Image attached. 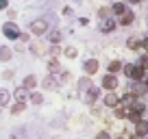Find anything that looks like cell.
<instances>
[{
	"mask_svg": "<svg viewBox=\"0 0 148 139\" xmlns=\"http://www.w3.org/2000/svg\"><path fill=\"white\" fill-rule=\"evenodd\" d=\"M46 28H48L46 20H35V22L31 24V31H33V35H44V33H46Z\"/></svg>",
	"mask_w": 148,
	"mask_h": 139,
	"instance_id": "1",
	"label": "cell"
},
{
	"mask_svg": "<svg viewBox=\"0 0 148 139\" xmlns=\"http://www.w3.org/2000/svg\"><path fill=\"white\" fill-rule=\"evenodd\" d=\"M126 74L131 76V78H144V70L142 65H126Z\"/></svg>",
	"mask_w": 148,
	"mask_h": 139,
	"instance_id": "2",
	"label": "cell"
},
{
	"mask_svg": "<svg viewBox=\"0 0 148 139\" xmlns=\"http://www.w3.org/2000/svg\"><path fill=\"white\" fill-rule=\"evenodd\" d=\"M2 33H5L9 39H15V37H20V31H18V26L15 24H5V28H2Z\"/></svg>",
	"mask_w": 148,
	"mask_h": 139,
	"instance_id": "3",
	"label": "cell"
},
{
	"mask_svg": "<svg viewBox=\"0 0 148 139\" xmlns=\"http://www.w3.org/2000/svg\"><path fill=\"white\" fill-rule=\"evenodd\" d=\"M96 67H98L96 61H87V63H85V72H87V74H94V72H96Z\"/></svg>",
	"mask_w": 148,
	"mask_h": 139,
	"instance_id": "4",
	"label": "cell"
},
{
	"mask_svg": "<svg viewBox=\"0 0 148 139\" xmlns=\"http://www.w3.org/2000/svg\"><path fill=\"white\" fill-rule=\"evenodd\" d=\"M148 133V122H137V135H146Z\"/></svg>",
	"mask_w": 148,
	"mask_h": 139,
	"instance_id": "5",
	"label": "cell"
},
{
	"mask_svg": "<svg viewBox=\"0 0 148 139\" xmlns=\"http://www.w3.org/2000/svg\"><path fill=\"white\" fill-rule=\"evenodd\" d=\"M102 85H105L107 89H113L116 87V78H113V76H107V78L102 80Z\"/></svg>",
	"mask_w": 148,
	"mask_h": 139,
	"instance_id": "6",
	"label": "cell"
},
{
	"mask_svg": "<svg viewBox=\"0 0 148 139\" xmlns=\"http://www.w3.org/2000/svg\"><path fill=\"white\" fill-rule=\"evenodd\" d=\"M113 13H118V15H124V13H126L124 5H122V2H116V5H113Z\"/></svg>",
	"mask_w": 148,
	"mask_h": 139,
	"instance_id": "7",
	"label": "cell"
},
{
	"mask_svg": "<svg viewBox=\"0 0 148 139\" xmlns=\"http://www.w3.org/2000/svg\"><path fill=\"white\" fill-rule=\"evenodd\" d=\"M113 26H116V24H113V20H107V22L105 24H102V31H105V33H109V31H113Z\"/></svg>",
	"mask_w": 148,
	"mask_h": 139,
	"instance_id": "8",
	"label": "cell"
},
{
	"mask_svg": "<svg viewBox=\"0 0 148 139\" xmlns=\"http://www.w3.org/2000/svg\"><path fill=\"white\" fill-rule=\"evenodd\" d=\"M9 57H11V50H9V48H0V59L7 61Z\"/></svg>",
	"mask_w": 148,
	"mask_h": 139,
	"instance_id": "9",
	"label": "cell"
},
{
	"mask_svg": "<svg viewBox=\"0 0 148 139\" xmlns=\"http://www.w3.org/2000/svg\"><path fill=\"white\" fill-rule=\"evenodd\" d=\"M133 22V13H131V11H126L124 15H122V24H131Z\"/></svg>",
	"mask_w": 148,
	"mask_h": 139,
	"instance_id": "10",
	"label": "cell"
},
{
	"mask_svg": "<svg viewBox=\"0 0 148 139\" xmlns=\"http://www.w3.org/2000/svg\"><path fill=\"white\" fill-rule=\"evenodd\" d=\"M105 102H107V104H109V107H116V102H118V98L113 96V93H111V96H107V100H105Z\"/></svg>",
	"mask_w": 148,
	"mask_h": 139,
	"instance_id": "11",
	"label": "cell"
},
{
	"mask_svg": "<svg viewBox=\"0 0 148 139\" xmlns=\"http://www.w3.org/2000/svg\"><path fill=\"white\" fill-rule=\"evenodd\" d=\"M24 85H26V87H35V76H28V78L24 80Z\"/></svg>",
	"mask_w": 148,
	"mask_h": 139,
	"instance_id": "12",
	"label": "cell"
},
{
	"mask_svg": "<svg viewBox=\"0 0 148 139\" xmlns=\"http://www.w3.org/2000/svg\"><path fill=\"white\" fill-rule=\"evenodd\" d=\"M137 46H139V42H137L135 37H131V39H129V48H137Z\"/></svg>",
	"mask_w": 148,
	"mask_h": 139,
	"instance_id": "13",
	"label": "cell"
},
{
	"mask_svg": "<svg viewBox=\"0 0 148 139\" xmlns=\"http://www.w3.org/2000/svg\"><path fill=\"white\" fill-rule=\"evenodd\" d=\"M7 100H9V93H7V91H0V102H2V104H5Z\"/></svg>",
	"mask_w": 148,
	"mask_h": 139,
	"instance_id": "14",
	"label": "cell"
},
{
	"mask_svg": "<svg viewBox=\"0 0 148 139\" xmlns=\"http://www.w3.org/2000/svg\"><path fill=\"white\" fill-rule=\"evenodd\" d=\"M81 87H83V89H89L92 85H89V80H85V78H83V80H81Z\"/></svg>",
	"mask_w": 148,
	"mask_h": 139,
	"instance_id": "15",
	"label": "cell"
},
{
	"mask_svg": "<svg viewBox=\"0 0 148 139\" xmlns=\"http://www.w3.org/2000/svg\"><path fill=\"white\" fill-rule=\"evenodd\" d=\"M7 7V0H0V9H5Z\"/></svg>",
	"mask_w": 148,
	"mask_h": 139,
	"instance_id": "16",
	"label": "cell"
},
{
	"mask_svg": "<svg viewBox=\"0 0 148 139\" xmlns=\"http://www.w3.org/2000/svg\"><path fill=\"white\" fill-rule=\"evenodd\" d=\"M98 139H109V137H107V135H98Z\"/></svg>",
	"mask_w": 148,
	"mask_h": 139,
	"instance_id": "17",
	"label": "cell"
},
{
	"mask_svg": "<svg viewBox=\"0 0 148 139\" xmlns=\"http://www.w3.org/2000/svg\"><path fill=\"white\" fill-rule=\"evenodd\" d=\"M144 46H146V50H148V39H146V42H144Z\"/></svg>",
	"mask_w": 148,
	"mask_h": 139,
	"instance_id": "18",
	"label": "cell"
},
{
	"mask_svg": "<svg viewBox=\"0 0 148 139\" xmlns=\"http://www.w3.org/2000/svg\"><path fill=\"white\" fill-rule=\"evenodd\" d=\"M131 2H139V0H131Z\"/></svg>",
	"mask_w": 148,
	"mask_h": 139,
	"instance_id": "19",
	"label": "cell"
},
{
	"mask_svg": "<svg viewBox=\"0 0 148 139\" xmlns=\"http://www.w3.org/2000/svg\"><path fill=\"white\" fill-rule=\"evenodd\" d=\"M146 85H148V78H146Z\"/></svg>",
	"mask_w": 148,
	"mask_h": 139,
	"instance_id": "20",
	"label": "cell"
}]
</instances>
